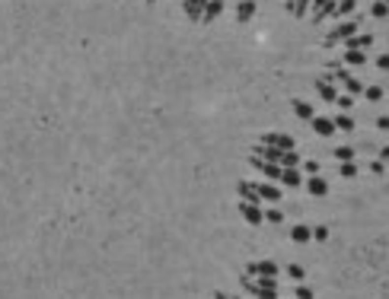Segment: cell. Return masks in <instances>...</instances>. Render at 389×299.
Masks as SVG:
<instances>
[{
  "instance_id": "cell-1",
  "label": "cell",
  "mask_w": 389,
  "mask_h": 299,
  "mask_svg": "<svg viewBox=\"0 0 389 299\" xmlns=\"http://www.w3.org/2000/svg\"><path fill=\"white\" fill-rule=\"evenodd\" d=\"M351 35H357V23H354V19H345V23L332 26V32H328V45H332V42H348Z\"/></svg>"
},
{
  "instance_id": "cell-2",
  "label": "cell",
  "mask_w": 389,
  "mask_h": 299,
  "mask_svg": "<svg viewBox=\"0 0 389 299\" xmlns=\"http://www.w3.org/2000/svg\"><path fill=\"white\" fill-rule=\"evenodd\" d=\"M239 213H243L246 223H252V226H261V223H265V210H261V204H246V201H239Z\"/></svg>"
},
{
  "instance_id": "cell-3",
  "label": "cell",
  "mask_w": 389,
  "mask_h": 299,
  "mask_svg": "<svg viewBox=\"0 0 389 299\" xmlns=\"http://www.w3.org/2000/svg\"><path fill=\"white\" fill-rule=\"evenodd\" d=\"M261 147H274V150H293V137L291 134H265Z\"/></svg>"
},
{
  "instance_id": "cell-4",
  "label": "cell",
  "mask_w": 389,
  "mask_h": 299,
  "mask_svg": "<svg viewBox=\"0 0 389 299\" xmlns=\"http://www.w3.org/2000/svg\"><path fill=\"white\" fill-rule=\"evenodd\" d=\"M306 191H310L313 198H325L328 194V181L323 179V175H310V179H306Z\"/></svg>"
},
{
  "instance_id": "cell-5",
  "label": "cell",
  "mask_w": 389,
  "mask_h": 299,
  "mask_svg": "<svg viewBox=\"0 0 389 299\" xmlns=\"http://www.w3.org/2000/svg\"><path fill=\"white\" fill-rule=\"evenodd\" d=\"M281 185H287V188H297V185H303V175H300V169L297 166H291V169H281Z\"/></svg>"
},
{
  "instance_id": "cell-6",
  "label": "cell",
  "mask_w": 389,
  "mask_h": 299,
  "mask_svg": "<svg viewBox=\"0 0 389 299\" xmlns=\"http://www.w3.org/2000/svg\"><path fill=\"white\" fill-rule=\"evenodd\" d=\"M335 16V0H313V19Z\"/></svg>"
},
{
  "instance_id": "cell-7",
  "label": "cell",
  "mask_w": 389,
  "mask_h": 299,
  "mask_svg": "<svg viewBox=\"0 0 389 299\" xmlns=\"http://www.w3.org/2000/svg\"><path fill=\"white\" fill-rule=\"evenodd\" d=\"M313 131H316L319 137H332V134H335L332 118H323V115H316V118H313Z\"/></svg>"
},
{
  "instance_id": "cell-8",
  "label": "cell",
  "mask_w": 389,
  "mask_h": 299,
  "mask_svg": "<svg viewBox=\"0 0 389 299\" xmlns=\"http://www.w3.org/2000/svg\"><path fill=\"white\" fill-rule=\"evenodd\" d=\"M291 239L297 242V245H306V242H313V226H303V223H300V226H293V229H291Z\"/></svg>"
},
{
  "instance_id": "cell-9",
  "label": "cell",
  "mask_w": 389,
  "mask_h": 299,
  "mask_svg": "<svg viewBox=\"0 0 389 299\" xmlns=\"http://www.w3.org/2000/svg\"><path fill=\"white\" fill-rule=\"evenodd\" d=\"M256 191H259L261 201H281V188L278 185H265V181H259Z\"/></svg>"
},
{
  "instance_id": "cell-10",
  "label": "cell",
  "mask_w": 389,
  "mask_h": 299,
  "mask_svg": "<svg viewBox=\"0 0 389 299\" xmlns=\"http://www.w3.org/2000/svg\"><path fill=\"white\" fill-rule=\"evenodd\" d=\"M220 13H224V3H214V0H207V3H204V13H201V23H214Z\"/></svg>"
},
{
  "instance_id": "cell-11",
  "label": "cell",
  "mask_w": 389,
  "mask_h": 299,
  "mask_svg": "<svg viewBox=\"0 0 389 299\" xmlns=\"http://www.w3.org/2000/svg\"><path fill=\"white\" fill-rule=\"evenodd\" d=\"M345 60H348L351 67H364V64H367V51H364V48H348V51H345Z\"/></svg>"
},
{
  "instance_id": "cell-12",
  "label": "cell",
  "mask_w": 389,
  "mask_h": 299,
  "mask_svg": "<svg viewBox=\"0 0 389 299\" xmlns=\"http://www.w3.org/2000/svg\"><path fill=\"white\" fill-rule=\"evenodd\" d=\"M293 112H297V118H303V121H313L316 115H313V105L306 99H293Z\"/></svg>"
},
{
  "instance_id": "cell-13",
  "label": "cell",
  "mask_w": 389,
  "mask_h": 299,
  "mask_svg": "<svg viewBox=\"0 0 389 299\" xmlns=\"http://www.w3.org/2000/svg\"><path fill=\"white\" fill-rule=\"evenodd\" d=\"M316 90H319V96H323L325 102H335V99H338V90H335L328 80H316Z\"/></svg>"
},
{
  "instance_id": "cell-14",
  "label": "cell",
  "mask_w": 389,
  "mask_h": 299,
  "mask_svg": "<svg viewBox=\"0 0 389 299\" xmlns=\"http://www.w3.org/2000/svg\"><path fill=\"white\" fill-rule=\"evenodd\" d=\"M252 16H256V3H252V0H243V3L236 6V19L239 23H249Z\"/></svg>"
},
{
  "instance_id": "cell-15",
  "label": "cell",
  "mask_w": 389,
  "mask_h": 299,
  "mask_svg": "<svg viewBox=\"0 0 389 299\" xmlns=\"http://www.w3.org/2000/svg\"><path fill=\"white\" fill-rule=\"evenodd\" d=\"M370 45H373V38L370 35H367V32H364V35H351V38H348V42H345V48H370Z\"/></svg>"
},
{
  "instance_id": "cell-16",
  "label": "cell",
  "mask_w": 389,
  "mask_h": 299,
  "mask_svg": "<svg viewBox=\"0 0 389 299\" xmlns=\"http://www.w3.org/2000/svg\"><path fill=\"white\" fill-rule=\"evenodd\" d=\"M332 124H335V131H354V118H351V115H335V118H332Z\"/></svg>"
},
{
  "instance_id": "cell-17",
  "label": "cell",
  "mask_w": 389,
  "mask_h": 299,
  "mask_svg": "<svg viewBox=\"0 0 389 299\" xmlns=\"http://www.w3.org/2000/svg\"><path fill=\"white\" fill-rule=\"evenodd\" d=\"M204 3H207V0H185V13H189L192 19H201V13H204Z\"/></svg>"
},
{
  "instance_id": "cell-18",
  "label": "cell",
  "mask_w": 389,
  "mask_h": 299,
  "mask_svg": "<svg viewBox=\"0 0 389 299\" xmlns=\"http://www.w3.org/2000/svg\"><path fill=\"white\" fill-rule=\"evenodd\" d=\"M256 274L259 277H278V264H274V261H259L256 264Z\"/></svg>"
},
{
  "instance_id": "cell-19",
  "label": "cell",
  "mask_w": 389,
  "mask_h": 299,
  "mask_svg": "<svg viewBox=\"0 0 389 299\" xmlns=\"http://www.w3.org/2000/svg\"><path fill=\"white\" fill-rule=\"evenodd\" d=\"M354 13V0H335V16H351Z\"/></svg>"
},
{
  "instance_id": "cell-20",
  "label": "cell",
  "mask_w": 389,
  "mask_h": 299,
  "mask_svg": "<svg viewBox=\"0 0 389 299\" xmlns=\"http://www.w3.org/2000/svg\"><path fill=\"white\" fill-rule=\"evenodd\" d=\"M332 153H335L338 162H354V147H338V150H332Z\"/></svg>"
},
{
  "instance_id": "cell-21",
  "label": "cell",
  "mask_w": 389,
  "mask_h": 299,
  "mask_svg": "<svg viewBox=\"0 0 389 299\" xmlns=\"http://www.w3.org/2000/svg\"><path fill=\"white\" fill-rule=\"evenodd\" d=\"M306 3H310V0H287V10H291L293 16H306Z\"/></svg>"
},
{
  "instance_id": "cell-22",
  "label": "cell",
  "mask_w": 389,
  "mask_h": 299,
  "mask_svg": "<svg viewBox=\"0 0 389 299\" xmlns=\"http://www.w3.org/2000/svg\"><path fill=\"white\" fill-rule=\"evenodd\" d=\"M370 13H373L377 19H386V16H389V0H377V3L370 6Z\"/></svg>"
},
{
  "instance_id": "cell-23",
  "label": "cell",
  "mask_w": 389,
  "mask_h": 299,
  "mask_svg": "<svg viewBox=\"0 0 389 299\" xmlns=\"http://www.w3.org/2000/svg\"><path fill=\"white\" fill-rule=\"evenodd\" d=\"M341 83L348 86V96H360V92H364V83H360V80H354V77L341 80Z\"/></svg>"
},
{
  "instance_id": "cell-24",
  "label": "cell",
  "mask_w": 389,
  "mask_h": 299,
  "mask_svg": "<svg viewBox=\"0 0 389 299\" xmlns=\"http://www.w3.org/2000/svg\"><path fill=\"white\" fill-rule=\"evenodd\" d=\"M364 99L367 102H383V86H367V90H364Z\"/></svg>"
},
{
  "instance_id": "cell-25",
  "label": "cell",
  "mask_w": 389,
  "mask_h": 299,
  "mask_svg": "<svg viewBox=\"0 0 389 299\" xmlns=\"http://www.w3.org/2000/svg\"><path fill=\"white\" fill-rule=\"evenodd\" d=\"M338 175L341 179H354V175H357V166H354V162H338Z\"/></svg>"
},
{
  "instance_id": "cell-26",
  "label": "cell",
  "mask_w": 389,
  "mask_h": 299,
  "mask_svg": "<svg viewBox=\"0 0 389 299\" xmlns=\"http://www.w3.org/2000/svg\"><path fill=\"white\" fill-rule=\"evenodd\" d=\"M287 277H291V280H297V283H303V268H300V264H287Z\"/></svg>"
},
{
  "instance_id": "cell-27",
  "label": "cell",
  "mask_w": 389,
  "mask_h": 299,
  "mask_svg": "<svg viewBox=\"0 0 389 299\" xmlns=\"http://www.w3.org/2000/svg\"><path fill=\"white\" fill-rule=\"evenodd\" d=\"M313 239H316V242H325L328 239V226H313Z\"/></svg>"
},
{
  "instance_id": "cell-28",
  "label": "cell",
  "mask_w": 389,
  "mask_h": 299,
  "mask_svg": "<svg viewBox=\"0 0 389 299\" xmlns=\"http://www.w3.org/2000/svg\"><path fill=\"white\" fill-rule=\"evenodd\" d=\"M265 220L268 223H284V213L281 210H265Z\"/></svg>"
},
{
  "instance_id": "cell-29",
  "label": "cell",
  "mask_w": 389,
  "mask_h": 299,
  "mask_svg": "<svg viewBox=\"0 0 389 299\" xmlns=\"http://www.w3.org/2000/svg\"><path fill=\"white\" fill-rule=\"evenodd\" d=\"M335 102H338V108H345V112H348V108L354 105V96H348V92H345V96H338Z\"/></svg>"
},
{
  "instance_id": "cell-30",
  "label": "cell",
  "mask_w": 389,
  "mask_h": 299,
  "mask_svg": "<svg viewBox=\"0 0 389 299\" xmlns=\"http://www.w3.org/2000/svg\"><path fill=\"white\" fill-rule=\"evenodd\" d=\"M297 299H313V290L306 287V283H300V287H297Z\"/></svg>"
},
{
  "instance_id": "cell-31",
  "label": "cell",
  "mask_w": 389,
  "mask_h": 299,
  "mask_svg": "<svg viewBox=\"0 0 389 299\" xmlns=\"http://www.w3.org/2000/svg\"><path fill=\"white\" fill-rule=\"evenodd\" d=\"M377 67H380V70H389V54H380V58H377Z\"/></svg>"
},
{
  "instance_id": "cell-32",
  "label": "cell",
  "mask_w": 389,
  "mask_h": 299,
  "mask_svg": "<svg viewBox=\"0 0 389 299\" xmlns=\"http://www.w3.org/2000/svg\"><path fill=\"white\" fill-rule=\"evenodd\" d=\"M306 172H310V175H319V162L310 159V162H306Z\"/></svg>"
},
{
  "instance_id": "cell-33",
  "label": "cell",
  "mask_w": 389,
  "mask_h": 299,
  "mask_svg": "<svg viewBox=\"0 0 389 299\" xmlns=\"http://www.w3.org/2000/svg\"><path fill=\"white\" fill-rule=\"evenodd\" d=\"M377 127H380V131H389V115H383V118H377Z\"/></svg>"
},
{
  "instance_id": "cell-34",
  "label": "cell",
  "mask_w": 389,
  "mask_h": 299,
  "mask_svg": "<svg viewBox=\"0 0 389 299\" xmlns=\"http://www.w3.org/2000/svg\"><path fill=\"white\" fill-rule=\"evenodd\" d=\"M370 172H373V175H383V162L377 159V162H373V166H370Z\"/></svg>"
},
{
  "instance_id": "cell-35",
  "label": "cell",
  "mask_w": 389,
  "mask_h": 299,
  "mask_svg": "<svg viewBox=\"0 0 389 299\" xmlns=\"http://www.w3.org/2000/svg\"><path fill=\"white\" fill-rule=\"evenodd\" d=\"M380 162H389V147H383V150H380Z\"/></svg>"
},
{
  "instance_id": "cell-36",
  "label": "cell",
  "mask_w": 389,
  "mask_h": 299,
  "mask_svg": "<svg viewBox=\"0 0 389 299\" xmlns=\"http://www.w3.org/2000/svg\"><path fill=\"white\" fill-rule=\"evenodd\" d=\"M214 3H224V0H214Z\"/></svg>"
}]
</instances>
